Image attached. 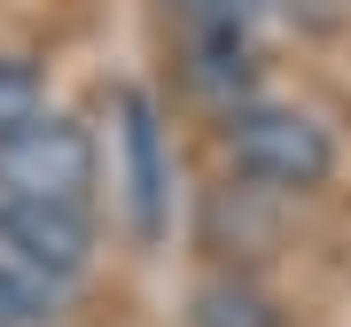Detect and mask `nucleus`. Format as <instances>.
<instances>
[{"mask_svg": "<svg viewBox=\"0 0 351 327\" xmlns=\"http://www.w3.org/2000/svg\"><path fill=\"white\" fill-rule=\"evenodd\" d=\"M219 148L234 164V179L274 187V195H320L343 164L336 133L313 109H297V101H234L219 125Z\"/></svg>", "mask_w": 351, "mask_h": 327, "instance_id": "1", "label": "nucleus"}, {"mask_svg": "<svg viewBox=\"0 0 351 327\" xmlns=\"http://www.w3.org/2000/svg\"><path fill=\"white\" fill-rule=\"evenodd\" d=\"M94 179H101V148L71 109H39L0 140V195H16V202H78V211H94Z\"/></svg>", "mask_w": 351, "mask_h": 327, "instance_id": "2", "label": "nucleus"}, {"mask_svg": "<svg viewBox=\"0 0 351 327\" xmlns=\"http://www.w3.org/2000/svg\"><path fill=\"white\" fill-rule=\"evenodd\" d=\"M117 179H125V226L141 250L172 234V164H164V125L141 86H117Z\"/></svg>", "mask_w": 351, "mask_h": 327, "instance_id": "3", "label": "nucleus"}, {"mask_svg": "<svg viewBox=\"0 0 351 327\" xmlns=\"http://www.w3.org/2000/svg\"><path fill=\"white\" fill-rule=\"evenodd\" d=\"M0 257L39 273L47 289H71V280H86V265H94V211L0 195Z\"/></svg>", "mask_w": 351, "mask_h": 327, "instance_id": "4", "label": "nucleus"}, {"mask_svg": "<svg viewBox=\"0 0 351 327\" xmlns=\"http://www.w3.org/2000/svg\"><path fill=\"white\" fill-rule=\"evenodd\" d=\"M188 86L211 94L219 109H234V101H258V47L250 31H188Z\"/></svg>", "mask_w": 351, "mask_h": 327, "instance_id": "5", "label": "nucleus"}, {"mask_svg": "<svg viewBox=\"0 0 351 327\" xmlns=\"http://www.w3.org/2000/svg\"><path fill=\"white\" fill-rule=\"evenodd\" d=\"M188 327H281V304L258 280H203L188 304Z\"/></svg>", "mask_w": 351, "mask_h": 327, "instance_id": "6", "label": "nucleus"}, {"mask_svg": "<svg viewBox=\"0 0 351 327\" xmlns=\"http://www.w3.org/2000/svg\"><path fill=\"white\" fill-rule=\"evenodd\" d=\"M55 296H63V289H47L39 273H24V265L0 257V327H47L55 319Z\"/></svg>", "mask_w": 351, "mask_h": 327, "instance_id": "7", "label": "nucleus"}, {"mask_svg": "<svg viewBox=\"0 0 351 327\" xmlns=\"http://www.w3.org/2000/svg\"><path fill=\"white\" fill-rule=\"evenodd\" d=\"M47 109V86H39V63L32 55H0V140H8L24 117Z\"/></svg>", "mask_w": 351, "mask_h": 327, "instance_id": "8", "label": "nucleus"}, {"mask_svg": "<svg viewBox=\"0 0 351 327\" xmlns=\"http://www.w3.org/2000/svg\"><path fill=\"white\" fill-rule=\"evenodd\" d=\"M188 31H250L265 16V0H164Z\"/></svg>", "mask_w": 351, "mask_h": 327, "instance_id": "9", "label": "nucleus"}]
</instances>
